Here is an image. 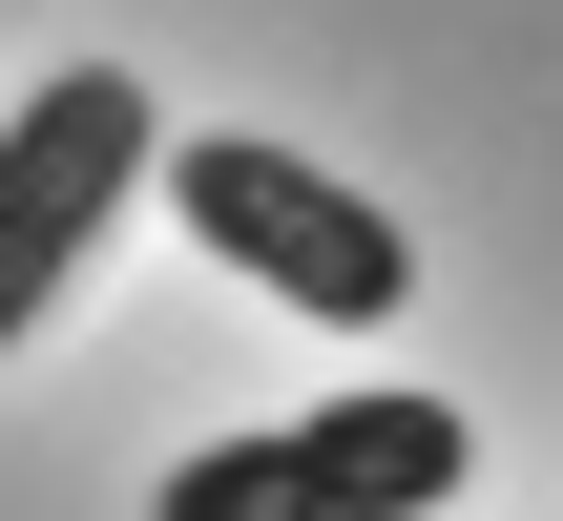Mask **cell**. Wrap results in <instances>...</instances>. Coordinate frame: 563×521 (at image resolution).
Here are the masks:
<instances>
[{
  "label": "cell",
  "mask_w": 563,
  "mask_h": 521,
  "mask_svg": "<svg viewBox=\"0 0 563 521\" xmlns=\"http://www.w3.org/2000/svg\"><path fill=\"white\" fill-rule=\"evenodd\" d=\"M146 167H167L188 251H230L272 313H313V334H376V313H418V230H397L376 188H334L313 146H251V125H209V146H146Z\"/></svg>",
  "instance_id": "1"
},
{
  "label": "cell",
  "mask_w": 563,
  "mask_h": 521,
  "mask_svg": "<svg viewBox=\"0 0 563 521\" xmlns=\"http://www.w3.org/2000/svg\"><path fill=\"white\" fill-rule=\"evenodd\" d=\"M460 480H481V418L460 397H313V418L188 439L146 521H439Z\"/></svg>",
  "instance_id": "2"
},
{
  "label": "cell",
  "mask_w": 563,
  "mask_h": 521,
  "mask_svg": "<svg viewBox=\"0 0 563 521\" xmlns=\"http://www.w3.org/2000/svg\"><path fill=\"white\" fill-rule=\"evenodd\" d=\"M146 146H167V104H146L125 63H42V84L0 104V355H21V334L84 292V251L125 230Z\"/></svg>",
  "instance_id": "3"
}]
</instances>
